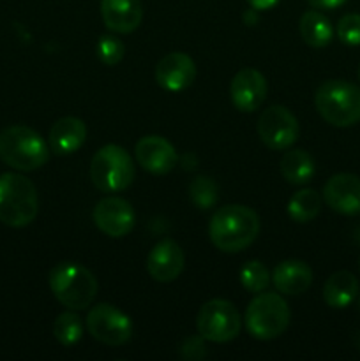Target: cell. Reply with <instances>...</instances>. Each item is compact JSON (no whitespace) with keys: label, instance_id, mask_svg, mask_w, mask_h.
<instances>
[{"label":"cell","instance_id":"obj_8","mask_svg":"<svg viewBox=\"0 0 360 361\" xmlns=\"http://www.w3.org/2000/svg\"><path fill=\"white\" fill-rule=\"evenodd\" d=\"M242 319L228 300L214 298L201 305L196 317V330L205 341L215 342V344H224L239 337Z\"/></svg>","mask_w":360,"mask_h":361},{"label":"cell","instance_id":"obj_17","mask_svg":"<svg viewBox=\"0 0 360 361\" xmlns=\"http://www.w3.org/2000/svg\"><path fill=\"white\" fill-rule=\"evenodd\" d=\"M101 16L106 28L115 34H131L143 18L140 0H101Z\"/></svg>","mask_w":360,"mask_h":361},{"label":"cell","instance_id":"obj_33","mask_svg":"<svg viewBox=\"0 0 360 361\" xmlns=\"http://www.w3.org/2000/svg\"><path fill=\"white\" fill-rule=\"evenodd\" d=\"M359 81H360V67H359Z\"/></svg>","mask_w":360,"mask_h":361},{"label":"cell","instance_id":"obj_12","mask_svg":"<svg viewBox=\"0 0 360 361\" xmlns=\"http://www.w3.org/2000/svg\"><path fill=\"white\" fill-rule=\"evenodd\" d=\"M229 95H232L233 106L239 111H256L267 99V80L260 71L246 67L233 76Z\"/></svg>","mask_w":360,"mask_h":361},{"label":"cell","instance_id":"obj_2","mask_svg":"<svg viewBox=\"0 0 360 361\" xmlns=\"http://www.w3.org/2000/svg\"><path fill=\"white\" fill-rule=\"evenodd\" d=\"M49 289L66 309L85 310L97 295V279L83 264L62 261L49 271Z\"/></svg>","mask_w":360,"mask_h":361},{"label":"cell","instance_id":"obj_10","mask_svg":"<svg viewBox=\"0 0 360 361\" xmlns=\"http://www.w3.org/2000/svg\"><path fill=\"white\" fill-rule=\"evenodd\" d=\"M299 133L295 115L284 106H270L258 120V136L270 150H288L299 140Z\"/></svg>","mask_w":360,"mask_h":361},{"label":"cell","instance_id":"obj_5","mask_svg":"<svg viewBox=\"0 0 360 361\" xmlns=\"http://www.w3.org/2000/svg\"><path fill=\"white\" fill-rule=\"evenodd\" d=\"M318 113L334 127H352L360 122V87L344 80H328L314 95Z\"/></svg>","mask_w":360,"mask_h":361},{"label":"cell","instance_id":"obj_4","mask_svg":"<svg viewBox=\"0 0 360 361\" xmlns=\"http://www.w3.org/2000/svg\"><path fill=\"white\" fill-rule=\"evenodd\" d=\"M35 185L20 173L0 175V222L9 228H25L37 217Z\"/></svg>","mask_w":360,"mask_h":361},{"label":"cell","instance_id":"obj_9","mask_svg":"<svg viewBox=\"0 0 360 361\" xmlns=\"http://www.w3.org/2000/svg\"><path fill=\"white\" fill-rule=\"evenodd\" d=\"M87 330L92 337L109 348L127 344L133 337V323L129 316L109 303H99L88 312Z\"/></svg>","mask_w":360,"mask_h":361},{"label":"cell","instance_id":"obj_7","mask_svg":"<svg viewBox=\"0 0 360 361\" xmlns=\"http://www.w3.org/2000/svg\"><path fill=\"white\" fill-rule=\"evenodd\" d=\"M136 168L131 155L119 145H104L90 162V178L95 189L112 194L126 190L133 183Z\"/></svg>","mask_w":360,"mask_h":361},{"label":"cell","instance_id":"obj_3","mask_svg":"<svg viewBox=\"0 0 360 361\" xmlns=\"http://www.w3.org/2000/svg\"><path fill=\"white\" fill-rule=\"evenodd\" d=\"M49 145L27 126H11L0 133V159L18 171H35L49 159Z\"/></svg>","mask_w":360,"mask_h":361},{"label":"cell","instance_id":"obj_14","mask_svg":"<svg viewBox=\"0 0 360 361\" xmlns=\"http://www.w3.org/2000/svg\"><path fill=\"white\" fill-rule=\"evenodd\" d=\"M136 161L150 175H166L179 162L175 147L162 136H143L136 143Z\"/></svg>","mask_w":360,"mask_h":361},{"label":"cell","instance_id":"obj_34","mask_svg":"<svg viewBox=\"0 0 360 361\" xmlns=\"http://www.w3.org/2000/svg\"><path fill=\"white\" fill-rule=\"evenodd\" d=\"M359 268H360V263H359Z\"/></svg>","mask_w":360,"mask_h":361},{"label":"cell","instance_id":"obj_21","mask_svg":"<svg viewBox=\"0 0 360 361\" xmlns=\"http://www.w3.org/2000/svg\"><path fill=\"white\" fill-rule=\"evenodd\" d=\"M300 35L311 48H325L334 37V27L321 11H306L299 23Z\"/></svg>","mask_w":360,"mask_h":361},{"label":"cell","instance_id":"obj_28","mask_svg":"<svg viewBox=\"0 0 360 361\" xmlns=\"http://www.w3.org/2000/svg\"><path fill=\"white\" fill-rule=\"evenodd\" d=\"M339 41L344 42L346 46H359L360 44V14L349 13L339 20L337 28H335Z\"/></svg>","mask_w":360,"mask_h":361},{"label":"cell","instance_id":"obj_32","mask_svg":"<svg viewBox=\"0 0 360 361\" xmlns=\"http://www.w3.org/2000/svg\"><path fill=\"white\" fill-rule=\"evenodd\" d=\"M258 11L256 9H253V7H251L249 11H246V13H244V21H246V25H254L258 21Z\"/></svg>","mask_w":360,"mask_h":361},{"label":"cell","instance_id":"obj_31","mask_svg":"<svg viewBox=\"0 0 360 361\" xmlns=\"http://www.w3.org/2000/svg\"><path fill=\"white\" fill-rule=\"evenodd\" d=\"M279 2H281V0H247V4L256 11H268L272 9V7L277 6Z\"/></svg>","mask_w":360,"mask_h":361},{"label":"cell","instance_id":"obj_11","mask_svg":"<svg viewBox=\"0 0 360 361\" xmlns=\"http://www.w3.org/2000/svg\"><path fill=\"white\" fill-rule=\"evenodd\" d=\"M92 217L99 231L109 238H122L129 235L136 224L134 208L131 207L129 201L116 196H108L99 201Z\"/></svg>","mask_w":360,"mask_h":361},{"label":"cell","instance_id":"obj_24","mask_svg":"<svg viewBox=\"0 0 360 361\" xmlns=\"http://www.w3.org/2000/svg\"><path fill=\"white\" fill-rule=\"evenodd\" d=\"M53 335L64 348H73L83 337V323L76 312H62L53 323Z\"/></svg>","mask_w":360,"mask_h":361},{"label":"cell","instance_id":"obj_18","mask_svg":"<svg viewBox=\"0 0 360 361\" xmlns=\"http://www.w3.org/2000/svg\"><path fill=\"white\" fill-rule=\"evenodd\" d=\"M272 282L281 295H302L313 284V270L300 259H286L274 268Z\"/></svg>","mask_w":360,"mask_h":361},{"label":"cell","instance_id":"obj_16","mask_svg":"<svg viewBox=\"0 0 360 361\" xmlns=\"http://www.w3.org/2000/svg\"><path fill=\"white\" fill-rule=\"evenodd\" d=\"M184 250L173 240H161L152 247L147 257V271L154 281L157 282H173L180 277L184 270Z\"/></svg>","mask_w":360,"mask_h":361},{"label":"cell","instance_id":"obj_13","mask_svg":"<svg viewBox=\"0 0 360 361\" xmlns=\"http://www.w3.org/2000/svg\"><path fill=\"white\" fill-rule=\"evenodd\" d=\"M196 80V66L189 55L173 51L162 56L155 66V81L168 92H182Z\"/></svg>","mask_w":360,"mask_h":361},{"label":"cell","instance_id":"obj_20","mask_svg":"<svg viewBox=\"0 0 360 361\" xmlns=\"http://www.w3.org/2000/svg\"><path fill=\"white\" fill-rule=\"evenodd\" d=\"M360 286L352 271H335L323 286V300L330 309H346L359 296Z\"/></svg>","mask_w":360,"mask_h":361},{"label":"cell","instance_id":"obj_22","mask_svg":"<svg viewBox=\"0 0 360 361\" xmlns=\"http://www.w3.org/2000/svg\"><path fill=\"white\" fill-rule=\"evenodd\" d=\"M279 169H281L282 178L288 183L304 185V183L313 180L314 173H316V164H314V159L307 152L288 150L282 155Z\"/></svg>","mask_w":360,"mask_h":361},{"label":"cell","instance_id":"obj_29","mask_svg":"<svg viewBox=\"0 0 360 361\" xmlns=\"http://www.w3.org/2000/svg\"><path fill=\"white\" fill-rule=\"evenodd\" d=\"M205 338L201 337H189L186 338V342L182 344V348H180V355H182V358L186 360H201L205 358V355H207V351H205V344H203Z\"/></svg>","mask_w":360,"mask_h":361},{"label":"cell","instance_id":"obj_23","mask_svg":"<svg viewBox=\"0 0 360 361\" xmlns=\"http://www.w3.org/2000/svg\"><path fill=\"white\" fill-rule=\"evenodd\" d=\"M321 210V196L314 189H302L288 201V215L299 224L314 221Z\"/></svg>","mask_w":360,"mask_h":361},{"label":"cell","instance_id":"obj_1","mask_svg":"<svg viewBox=\"0 0 360 361\" xmlns=\"http://www.w3.org/2000/svg\"><path fill=\"white\" fill-rule=\"evenodd\" d=\"M260 217L244 204L221 207L208 222V238L215 249L235 254L246 250L260 235Z\"/></svg>","mask_w":360,"mask_h":361},{"label":"cell","instance_id":"obj_6","mask_svg":"<svg viewBox=\"0 0 360 361\" xmlns=\"http://www.w3.org/2000/svg\"><path fill=\"white\" fill-rule=\"evenodd\" d=\"M289 307L279 293H258L247 305L246 328L258 341L281 337L289 324Z\"/></svg>","mask_w":360,"mask_h":361},{"label":"cell","instance_id":"obj_19","mask_svg":"<svg viewBox=\"0 0 360 361\" xmlns=\"http://www.w3.org/2000/svg\"><path fill=\"white\" fill-rule=\"evenodd\" d=\"M87 137V127L83 120L76 116H64L56 120L49 129V150L56 155H69L80 150Z\"/></svg>","mask_w":360,"mask_h":361},{"label":"cell","instance_id":"obj_30","mask_svg":"<svg viewBox=\"0 0 360 361\" xmlns=\"http://www.w3.org/2000/svg\"><path fill=\"white\" fill-rule=\"evenodd\" d=\"M314 9H321V11H332L337 9V7L344 6L348 0H307Z\"/></svg>","mask_w":360,"mask_h":361},{"label":"cell","instance_id":"obj_26","mask_svg":"<svg viewBox=\"0 0 360 361\" xmlns=\"http://www.w3.org/2000/svg\"><path fill=\"white\" fill-rule=\"evenodd\" d=\"M189 196L191 201H193L198 208L208 210V208H214L215 203H217L219 187L212 178L200 175L191 182Z\"/></svg>","mask_w":360,"mask_h":361},{"label":"cell","instance_id":"obj_15","mask_svg":"<svg viewBox=\"0 0 360 361\" xmlns=\"http://www.w3.org/2000/svg\"><path fill=\"white\" fill-rule=\"evenodd\" d=\"M323 201L341 215L360 214V176L353 173L334 175L323 187Z\"/></svg>","mask_w":360,"mask_h":361},{"label":"cell","instance_id":"obj_27","mask_svg":"<svg viewBox=\"0 0 360 361\" xmlns=\"http://www.w3.org/2000/svg\"><path fill=\"white\" fill-rule=\"evenodd\" d=\"M95 51H97L99 60L106 66H116L120 60L126 55V46L115 35H101L95 46Z\"/></svg>","mask_w":360,"mask_h":361},{"label":"cell","instance_id":"obj_25","mask_svg":"<svg viewBox=\"0 0 360 361\" xmlns=\"http://www.w3.org/2000/svg\"><path fill=\"white\" fill-rule=\"evenodd\" d=\"M270 281L272 275L268 274L267 267H265L261 261H247V263L240 268V284L244 286L246 291L253 293V295L267 291Z\"/></svg>","mask_w":360,"mask_h":361}]
</instances>
